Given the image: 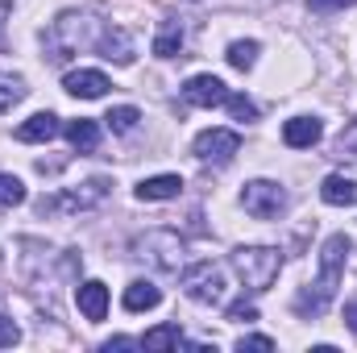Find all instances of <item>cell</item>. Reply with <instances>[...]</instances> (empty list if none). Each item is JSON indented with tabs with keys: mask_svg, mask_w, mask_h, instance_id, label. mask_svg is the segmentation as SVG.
<instances>
[{
	"mask_svg": "<svg viewBox=\"0 0 357 353\" xmlns=\"http://www.w3.org/2000/svg\"><path fill=\"white\" fill-rule=\"evenodd\" d=\"M349 250H354V246H349V237H345V233H333V237L324 241L316 283H312V287H303V291L295 295V312H299L303 320H316V316H324V312L333 308V299H337V291H341V278H345Z\"/></svg>",
	"mask_w": 357,
	"mask_h": 353,
	"instance_id": "1",
	"label": "cell"
},
{
	"mask_svg": "<svg viewBox=\"0 0 357 353\" xmlns=\"http://www.w3.org/2000/svg\"><path fill=\"white\" fill-rule=\"evenodd\" d=\"M96 42H100L96 17H91V13H79V8H67V13H59V17L50 21V29H46V59H50V63H67V59H75L79 50H88Z\"/></svg>",
	"mask_w": 357,
	"mask_h": 353,
	"instance_id": "2",
	"label": "cell"
},
{
	"mask_svg": "<svg viewBox=\"0 0 357 353\" xmlns=\"http://www.w3.org/2000/svg\"><path fill=\"white\" fill-rule=\"evenodd\" d=\"M133 254L146 266L162 270V274H178L183 270V254H187V241L178 237L175 229H150L146 237L133 241Z\"/></svg>",
	"mask_w": 357,
	"mask_h": 353,
	"instance_id": "3",
	"label": "cell"
},
{
	"mask_svg": "<svg viewBox=\"0 0 357 353\" xmlns=\"http://www.w3.org/2000/svg\"><path fill=\"white\" fill-rule=\"evenodd\" d=\"M233 270L241 274V283L250 291H266L282 270V254L274 246H237L233 250Z\"/></svg>",
	"mask_w": 357,
	"mask_h": 353,
	"instance_id": "4",
	"label": "cell"
},
{
	"mask_svg": "<svg viewBox=\"0 0 357 353\" xmlns=\"http://www.w3.org/2000/svg\"><path fill=\"white\" fill-rule=\"evenodd\" d=\"M183 291H187V299H195V303H204V308H220L225 303V295H229V278H225V266L220 262H195L183 270Z\"/></svg>",
	"mask_w": 357,
	"mask_h": 353,
	"instance_id": "5",
	"label": "cell"
},
{
	"mask_svg": "<svg viewBox=\"0 0 357 353\" xmlns=\"http://www.w3.org/2000/svg\"><path fill=\"white\" fill-rule=\"evenodd\" d=\"M108 195V179H88L84 187L59 191V195H42L38 200V216H67V212H91L100 200Z\"/></svg>",
	"mask_w": 357,
	"mask_h": 353,
	"instance_id": "6",
	"label": "cell"
},
{
	"mask_svg": "<svg viewBox=\"0 0 357 353\" xmlns=\"http://www.w3.org/2000/svg\"><path fill=\"white\" fill-rule=\"evenodd\" d=\"M241 204H245V212H250L254 220H274V216L287 212V191H282V183H274V179H254V183H245Z\"/></svg>",
	"mask_w": 357,
	"mask_h": 353,
	"instance_id": "7",
	"label": "cell"
},
{
	"mask_svg": "<svg viewBox=\"0 0 357 353\" xmlns=\"http://www.w3.org/2000/svg\"><path fill=\"white\" fill-rule=\"evenodd\" d=\"M195 158L199 163H212V167H225V163H233V154L241 150V133H233V129H204L199 137H195Z\"/></svg>",
	"mask_w": 357,
	"mask_h": 353,
	"instance_id": "8",
	"label": "cell"
},
{
	"mask_svg": "<svg viewBox=\"0 0 357 353\" xmlns=\"http://www.w3.org/2000/svg\"><path fill=\"white\" fill-rule=\"evenodd\" d=\"M183 100L195 104V108H220V104L229 100V88H225V80H216V75H191V80L183 84Z\"/></svg>",
	"mask_w": 357,
	"mask_h": 353,
	"instance_id": "9",
	"label": "cell"
},
{
	"mask_svg": "<svg viewBox=\"0 0 357 353\" xmlns=\"http://www.w3.org/2000/svg\"><path fill=\"white\" fill-rule=\"evenodd\" d=\"M75 303H79L84 320L100 324V320L108 316V287H104L100 278H88V283H79V287H75Z\"/></svg>",
	"mask_w": 357,
	"mask_h": 353,
	"instance_id": "10",
	"label": "cell"
},
{
	"mask_svg": "<svg viewBox=\"0 0 357 353\" xmlns=\"http://www.w3.org/2000/svg\"><path fill=\"white\" fill-rule=\"evenodd\" d=\"M63 88L71 91L75 100H100L112 84H108V75H104V71H88V67H79V71H67Z\"/></svg>",
	"mask_w": 357,
	"mask_h": 353,
	"instance_id": "11",
	"label": "cell"
},
{
	"mask_svg": "<svg viewBox=\"0 0 357 353\" xmlns=\"http://www.w3.org/2000/svg\"><path fill=\"white\" fill-rule=\"evenodd\" d=\"M320 137H324V125H320L316 117H291V121L282 125V142H287L291 150H312Z\"/></svg>",
	"mask_w": 357,
	"mask_h": 353,
	"instance_id": "12",
	"label": "cell"
},
{
	"mask_svg": "<svg viewBox=\"0 0 357 353\" xmlns=\"http://www.w3.org/2000/svg\"><path fill=\"white\" fill-rule=\"evenodd\" d=\"M100 50H104V59L108 63H121V67H129L133 63V38L125 33V29H100V42H96Z\"/></svg>",
	"mask_w": 357,
	"mask_h": 353,
	"instance_id": "13",
	"label": "cell"
},
{
	"mask_svg": "<svg viewBox=\"0 0 357 353\" xmlns=\"http://www.w3.org/2000/svg\"><path fill=\"white\" fill-rule=\"evenodd\" d=\"M59 117L54 112H33L29 121H21L17 125V142H50V137H59Z\"/></svg>",
	"mask_w": 357,
	"mask_h": 353,
	"instance_id": "14",
	"label": "cell"
},
{
	"mask_svg": "<svg viewBox=\"0 0 357 353\" xmlns=\"http://www.w3.org/2000/svg\"><path fill=\"white\" fill-rule=\"evenodd\" d=\"M320 200L324 204H333V208H349V204H357V187L349 175H328L324 183H320Z\"/></svg>",
	"mask_w": 357,
	"mask_h": 353,
	"instance_id": "15",
	"label": "cell"
},
{
	"mask_svg": "<svg viewBox=\"0 0 357 353\" xmlns=\"http://www.w3.org/2000/svg\"><path fill=\"white\" fill-rule=\"evenodd\" d=\"M158 303H162V291H158L154 283L133 278V283L125 287V308H129V312H150V308H158Z\"/></svg>",
	"mask_w": 357,
	"mask_h": 353,
	"instance_id": "16",
	"label": "cell"
},
{
	"mask_svg": "<svg viewBox=\"0 0 357 353\" xmlns=\"http://www.w3.org/2000/svg\"><path fill=\"white\" fill-rule=\"evenodd\" d=\"M178 191H183V179L178 175H154V179H142L137 200H146V204H154V200H175Z\"/></svg>",
	"mask_w": 357,
	"mask_h": 353,
	"instance_id": "17",
	"label": "cell"
},
{
	"mask_svg": "<svg viewBox=\"0 0 357 353\" xmlns=\"http://www.w3.org/2000/svg\"><path fill=\"white\" fill-rule=\"evenodd\" d=\"M67 142H71L79 154H96V146H100V125L88 121V117L71 121V125H67Z\"/></svg>",
	"mask_w": 357,
	"mask_h": 353,
	"instance_id": "18",
	"label": "cell"
},
{
	"mask_svg": "<svg viewBox=\"0 0 357 353\" xmlns=\"http://www.w3.org/2000/svg\"><path fill=\"white\" fill-rule=\"evenodd\" d=\"M178 50H183V21H162L158 25V38H154V54L158 59H175Z\"/></svg>",
	"mask_w": 357,
	"mask_h": 353,
	"instance_id": "19",
	"label": "cell"
},
{
	"mask_svg": "<svg viewBox=\"0 0 357 353\" xmlns=\"http://www.w3.org/2000/svg\"><path fill=\"white\" fill-rule=\"evenodd\" d=\"M175 345H183V329L178 324H158V329H150L142 337V350H175Z\"/></svg>",
	"mask_w": 357,
	"mask_h": 353,
	"instance_id": "20",
	"label": "cell"
},
{
	"mask_svg": "<svg viewBox=\"0 0 357 353\" xmlns=\"http://www.w3.org/2000/svg\"><path fill=\"white\" fill-rule=\"evenodd\" d=\"M137 121H142V112H137L133 104H116V108H108V117H104V125H108L112 133H133Z\"/></svg>",
	"mask_w": 357,
	"mask_h": 353,
	"instance_id": "21",
	"label": "cell"
},
{
	"mask_svg": "<svg viewBox=\"0 0 357 353\" xmlns=\"http://www.w3.org/2000/svg\"><path fill=\"white\" fill-rule=\"evenodd\" d=\"M258 50H262L258 42H233L225 59H229V67H237V71H250V67L258 63Z\"/></svg>",
	"mask_w": 357,
	"mask_h": 353,
	"instance_id": "22",
	"label": "cell"
},
{
	"mask_svg": "<svg viewBox=\"0 0 357 353\" xmlns=\"http://www.w3.org/2000/svg\"><path fill=\"white\" fill-rule=\"evenodd\" d=\"M25 204V183L17 175H0V208H17Z\"/></svg>",
	"mask_w": 357,
	"mask_h": 353,
	"instance_id": "23",
	"label": "cell"
},
{
	"mask_svg": "<svg viewBox=\"0 0 357 353\" xmlns=\"http://www.w3.org/2000/svg\"><path fill=\"white\" fill-rule=\"evenodd\" d=\"M225 108L233 112V121H254V117H258V104H254L250 96H233V91H229Z\"/></svg>",
	"mask_w": 357,
	"mask_h": 353,
	"instance_id": "24",
	"label": "cell"
},
{
	"mask_svg": "<svg viewBox=\"0 0 357 353\" xmlns=\"http://www.w3.org/2000/svg\"><path fill=\"white\" fill-rule=\"evenodd\" d=\"M17 100H25V84L21 80H0V112H8Z\"/></svg>",
	"mask_w": 357,
	"mask_h": 353,
	"instance_id": "25",
	"label": "cell"
},
{
	"mask_svg": "<svg viewBox=\"0 0 357 353\" xmlns=\"http://www.w3.org/2000/svg\"><path fill=\"white\" fill-rule=\"evenodd\" d=\"M337 158H357V121L337 137Z\"/></svg>",
	"mask_w": 357,
	"mask_h": 353,
	"instance_id": "26",
	"label": "cell"
},
{
	"mask_svg": "<svg viewBox=\"0 0 357 353\" xmlns=\"http://www.w3.org/2000/svg\"><path fill=\"white\" fill-rule=\"evenodd\" d=\"M225 316H229V320L250 324V320H258V308H254V303H245V299H237V303H229V308H225Z\"/></svg>",
	"mask_w": 357,
	"mask_h": 353,
	"instance_id": "27",
	"label": "cell"
},
{
	"mask_svg": "<svg viewBox=\"0 0 357 353\" xmlns=\"http://www.w3.org/2000/svg\"><path fill=\"white\" fill-rule=\"evenodd\" d=\"M17 341H21V329H17V324L0 312V350H13Z\"/></svg>",
	"mask_w": 357,
	"mask_h": 353,
	"instance_id": "28",
	"label": "cell"
},
{
	"mask_svg": "<svg viewBox=\"0 0 357 353\" xmlns=\"http://www.w3.org/2000/svg\"><path fill=\"white\" fill-rule=\"evenodd\" d=\"M357 0H307V8L312 13H341V8H349Z\"/></svg>",
	"mask_w": 357,
	"mask_h": 353,
	"instance_id": "29",
	"label": "cell"
},
{
	"mask_svg": "<svg viewBox=\"0 0 357 353\" xmlns=\"http://www.w3.org/2000/svg\"><path fill=\"white\" fill-rule=\"evenodd\" d=\"M237 350L245 353V350H274V341H270V337H241V341H237Z\"/></svg>",
	"mask_w": 357,
	"mask_h": 353,
	"instance_id": "30",
	"label": "cell"
},
{
	"mask_svg": "<svg viewBox=\"0 0 357 353\" xmlns=\"http://www.w3.org/2000/svg\"><path fill=\"white\" fill-rule=\"evenodd\" d=\"M142 341H133V337H112V341H104V350L112 353V350H137Z\"/></svg>",
	"mask_w": 357,
	"mask_h": 353,
	"instance_id": "31",
	"label": "cell"
},
{
	"mask_svg": "<svg viewBox=\"0 0 357 353\" xmlns=\"http://www.w3.org/2000/svg\"><path fill=\"white\" fill-rule=\"evenodd\" d=\"M345 320H349V329H354V333H357V299H354V303H349V308H345Z\"/></svg>",
	"mask_w": 357,
	"mask_h": 353,
	"instance_id": "32",
	"label": "cell"
},
{
	"mask_svg": "<svg viewBox=\"0 0 357 353\" xmlns=\"http://www.w3.org/2000/svg\"><path fill=\"white\" fill-rule=\"evenodd\" d=\"M4 4H13V0H0V8H4Z\"/></svg>",
	"mask_w": 357,
	"mask_h": 353,
	"instance_id": "33",
	"label": "cell"
}]
</instances>
